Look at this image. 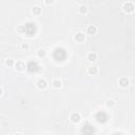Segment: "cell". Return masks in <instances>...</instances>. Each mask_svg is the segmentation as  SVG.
<instances>
[{
    "mask_svg": "<svg viewBox=\"0 0 135 135\" xmlns=\"http://www.w3.org/2000/svg\"><path fill=\"white\" fill-rule=\"evenodd\" d=\"M70 121L73 122V123H78L80 122V120H81V115H80L78 112H72L70 114Z\"/></svg>",
    "mask_w": 135,
    "mask_h": 135,
    "instance_id": "obj_1",
    "label": "cell"
},
{
    "mask_svg": "<svg viewBox=\"0 0 135 135\" xmlns=\"http://www.w3.org/2000/svg\"><path fill=\"white\" fill-rule=\"evenodd\" d=\"M122 11L126 14H132L134 12V4L132 2H126V3H123Z\"/></svg>",
    "mask_w": 135,
    "mask_h": 135,
    "instance_id": "obj_2",
    "label": "cell"
},
{
    "mask_svg": "<svg viewBox=\"0 0 135 135\" xmlns=\"http://www.w3.org/2000/svg\"><path fill=\"white\" fill-rule=\"evenodd\" d=\"M36 87L39 90H46L48 87V81L44 78H40L37 80V82H36Z\"/></svg>",
    "mask_w": 135,
    "mask_h": 135,
    "instance_id": "obj_3",
    "label": "cell"
},
{
    "mask_svg": "<svg viewBox=\"0 0 135 135\" xmlns=\"http://www.w3.org/2000/svg\"><path fill=\"white\" fill-rule=\"evenodd\" d=\"M74 40L76 42H84L86 40V35L82 32H78L74 35Z\"/></svg>",
    "mask_w": 135,
    "mask_h": 135,
    "instance_id": "obj_4",
    "label": "cell"
},
{
    "mask_svg": "<svg viewBox=\"0 0 135 135\" xmlns=\"http://www.w3.org/2000/svg\"><path fill=\"white\" fill-rule=\"evenodd\" d=\"M118 85L121 87V88H128L129 85H130V80L127 78V77H120L118 79Z\"/></svg>",
    "mask_w": 135,
    "mask_h": 135,
    "instance_id": "obj_5",
    "label": "cell"
},
{
    "mask_svg": "<svg viewBox=\"0 0 135 135\" xmlns=\"http://www.w3.org/2000/svg\"><path fill=\"white\" fill-rule=\"evenodd\" d=\"M97 58H98V56H97V54L95 52H90V53H88V55H87V59L90 62H95L97 60Z\"/></svg>",
    "mask_w": 135,
    "mask_h": 135,
    "instance_id": "obj_6",
    "label": "cell"
},
{
    "mask_svg": "<svg viewBox=\"0 0 135 135\" xmlns=\"http://www.w3.org/2000/svg\"><path fill=\"white\" fill-rule=\"evenodd\" d=\"M97 31H98L97 28L95 25H93V24H90V25L87 26V33L89 35H95L97 33Z\"/></svg>",
    "mask_w": 135,
    "mask_h": 135,
    "instance_id": "obj_7",
    "label": "cell"
},
{
    "mask_svg": "<svg viewBox=\"0 0 135 135\" xmlns=\"http://www.w3.org/2000/svg\"><path fill=\"white\" fill-rule=\"evenodd\" d=\"M18 71H23L25 70V64L21 60H18L17 62H15V66H14Z\"/></svg>",
    "mask_w": 135,
    "mask_h": 135,
    "instance_id": "obj_8",
    "label": "cell"
},
{
    "mask_svg": "<svg viewBox=\"0 0 135 135\" xmlns=\"http://www.w3.org/2000/svg\"><path fill=\"white\" fill-rule=\"evenodd\" d=\"M52 86L55 89H60L62 87V82H61V80L59 78H54L53 81H52Z\"/></svg>",
    "mask_w": 135,
    "mask_h": 135,
    "instance_id": "obj_9",
    "label": "cell"
},
{
    "mask_svg": "<svg viewBox=\"0 0 135 135\" xmlns=\"http://www.w3.org/2000/svg\"><path fill=\"white\" fill-rule=\"evenodd\" d=\"M98 72H99V70H98L97 67H91V68L88 69V74L93 75V76L96 75V74H98Z\"/></svg>",
    "mask_w": 135,
    "mask_h": 135,
    "instance_id": "obj_10",
    "label": "cell"
},
{
    "mask_svg": "<svg viewBox=\"0 0 135 135\" xmlns=\"http://www.w3.org/2000/svg\"><path fill=\"white\" fill-rule=\"evenodd\" d=\"M19 48L22 50V51H28L30 49V43L28 41H24V42H21Z\"/></svg>",
    "mask_w": 135,
    "mask_h": 135,
    "instance_id": "obj_11",
    "label": "cell"
},
{
    "mask_svg": "<svg viewBox=\"0 0 135 135\" xmlns=\"http://www.w3.org/2000/svg\"><path fill=\"white\" fill-rule=\"evenodd\" d=\"M78 11H79V13L81 14V15H85V14L88 13L89 10H88V6H87V5H84V4H82V5H80V6L78 7Z\"/></svg>",
    "mask_w": 135,
    "mask_h": 135,
    "instance_id": "obj_12",
    "label": "cell"
},
{
    "mask_svg": "<svg viewBox=\"0 0 135 135\" xmlns=\"http://www.w3.org/2000/svg\"><path fill=\"white\" fill-rule=\"evenodd\" d=\"M4 64H5L6 67H10L11 68V67H14L15 66V61L12 58H6L5 61H4Z\"/></svg>",
    "mask_w": 135,
    "mask_h": 135,
    "instance_id": "obj_13",
    "label": "cell"
},
{
    "mask_svg": "<svg viewBox=\"0 0 135 135\" xmlns=\"http://www.w3.org/2000/svg\"><path fill=\"white\" fill-rule=\"evenodd\" d=\"M32 13L34 15H40L41 14V7L40 6H34L32 8Z\"/></svg>",
    "mask_w": 135,
    "mask_h": 135,
    "instance_id": "obj_14",
    "label": "cell"
},
{
    "mask_svg": "<svg viewBox=\"0 0 135 135\" xmlns=\"http://www.w3.org/2000/svg\"><path fill=\"white\" fill-rule=\"evenodd\" d=\"M106 106H107V108H110V109H113V108L115 107V101H114V100H112V99H110V100H108V101L106 102Z\"/></svg>",
    "mask_w": 135,
    "mask_h": 135,
    "instance_id": "obj_15",
    "label": "cell"
},
{
    "mask_svg": "<svg viewBox=\"0 0 135 135\" xmlns=\"http://www.w3.org/2000/svg\"><path fill=\"white\" fill-rule=\"evenodd\" d=\"M37 56H38L39 58H43L44 56H46V51L42 50V49L38 50V51H37Z\"/></svg>",
    "mask_w": 135,
    "mask_h": 135,
    "instance_id": "obj_16",
    "label": "cell"
},
{
    "mask_svg": "<svg viewBox=\"0 0 135 135\" xmlns=\"http://www.w3.org/2000/svg\"><path fill=\"white\" fill-rule=\"evenodd\" d=\"M24 31H25V28H24L23 25H19V26L17 28V32H18V33H23Z\"/></svg>",
    "mask_w": 135,
    "mask_h": 135,
    "instance_id": "obj_17",
    "label": "cell"
},
{
    "mask_svg": "<svg viewBox=\"0 0 135 135\" xmlns=\"http://www.w3.org/2000/svg\"><path fill=\"white\" fill-rule=\"evenodd\" d=\"M43 1H44V3H46L47 5H51V4L54 3V1H55V0H43Z\"/></svg>",
    "mask_w": 135,
    "mask_h": 135,
    "instance_id": "obj_18",
    "label": "cell"
},
{
    "mask_svg": "<svg viewBox=\"0 0 135 135\" xmlns=\"http://www.w3.org/2000/svg\"><path fill=\"white\" fill-rule=\"evenodd\" d=\"M2 95V89H1V87H0V96Z\"/></svg>",
    "mask_w": 135,
    "mask_h": 135,
    "instance_id": "obj_19",
    "label": "cell"
}]
</instances>
